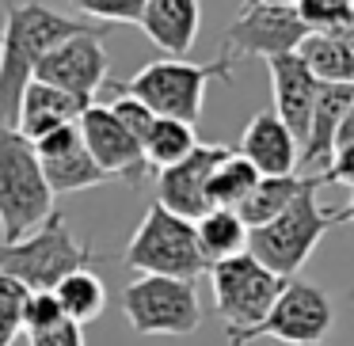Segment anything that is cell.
I'll list each match as a JSON object with an SVG mask.
<instances>
[{"label":"cell","mask_w":354,"mask_h":346,"mask_svg":"<svg viewBox=\"0 0 354 346\" xmlns=\"http://www.w3.org/2000/svg\"><path fill=\"white\" fill-rule=\"evenodd\" d=\"M107 110H111V115H115L118 122H122V126H126V130H130L138 141L145 137V133H149V126L156 122V115L145 107V103H141V99H133V95H126V92H118V88H115V99L107 103Z\"/></svg>","instance_id":"30"},{"label":"cell","mask_w":354,"mask_h":346,"mask_svg":"<svg viewBox=\"0 0 354 346\" xmlns=\"http://www.w3.org/2000/svg\"><path fill=\"white\" fill-rule=\"evenodd\" d=\"M320 186H324V175H313V183L274 217L267 221L263 229H252L248 232V255L255 262L270 270L278 278H297V270L308 262V255L316 251L324 236H328L335 224H343V209H324L320 206Z\"/></svg>","instance_id":"2"},{"label":"cell","mask_w":354,"mask_h":346,"mask_svg":"<svg viewBox=\"0 0 354 346\" xmlns=\"http://www.w3.org/2000/svg\"><path fill=\"white\" fill-rule=\"evenodd\" d=\"M65 312L57 305L54 293H27V305H24V335H42V331H54L62 327Z\"/></svg>","instance_id":"28"},{"label":"cell","mask_w":354,"mask_h":346,"mask_svg":"<svg viewBox=\"0 0 354 346\" xmlns=\"http://www.w3.org/2000/svg\"><path fill=\"white\" fill-rule=\"evenodd\" d=\"M308 39L305 23H301L297 8H282V4H255L244 8L221 39V54L240 61V57H286L297 54V46Z\"/></svg>","instance_id":"10"},{"label":"cell","mask_w":354,"mask_h":346,"mask_svg":"<svg viewBox=\"0 0 354 346\" xmlns=\"http://www.w3.org/2000/svg\"><path fill=\"white\" fill-rule=\"evenodd\" d=\"M54 213V191L42 179L31 141L16 130H0V244L31 236Z\"/></svg>","instance_id":"5"},{"label":"cell","mask_w":354,"mask_h":346,"mask_svg":"<svg viewBox=\"0 0 354 346\" xmlns=\"http://www.w3.org/2000/svg\"><path fill=\"white\" fill-rule=\"evenodd\" d=\"M107 255L92 251L73 236L69 221L62 213H50L31 236L16 240V244H0V274L19 282L27 293H54L62 278L73 270H92Z\"/></svg>","instance_id":"4"},{"label":"cell","mask_w":354,"mask_h":346,"mask_svg":"<svg viewBox=\"0 0 354 346\" xmlns=\"http://www.w3.org/2000/svg\"><path fill=\"white\" fill-rule=\"evenodd\" d=\"M343 224H354V191H351V202L343 206Z\"/></svg>","instance_id":"35"},{"label":"cell","mask_w":354,"mask_h":346,"mask_svg":"<svg viewBox=\"0 0 354 346\" xmlns=\"http://www.w3.org/2000/svg\"><path fill=\"white\" fill-rule=\"evenodd\" d=\"M138 27L164 54L183 57V54H191L194 39H198L202 8H198V0H145V12H141Z\"/></svg>","instance_id":"17"},{"label":"cell","mask_w":354,"mask_h":346,"mask_svg":"<svg viewBox=\"0 0 354 346\" xmlns=\"http://www.w3.org/2000/svg\"><path fill=\"white\" fill-rule=\"evenodd\" d=\"M331 327H335V308H331L328 293L305 278H286L278 300L270 305L259 327L248 335V343L270 335L290 346H316L331 335Z\"/></svg>","instance_id":"9"},{"label":"cell","mask_w":354,"mask_h":346,"mask_svg":"<svg viewBox=\"0 0 354 346\" xmlns=\"http://www.w3.org/2000/svg\"><path fill=\"white\" fill-rule=\"evenodd\" d=\"M69 4L100 23H138L145 12V0H69Z\"/></svg>","instance_id":"29"},{"label":"cell","mask_w":354,"mask_h":346,"mask_svg":"<svg viewBox=\"0 0 354 346\" xmlns=\"http://www.w3.org/2000/svg\"><path fill=\"white\" fill-rule=\"evenodd\" d=\"M92 107V103L77 99V95L62 92V88H50L42 80H31L19 99V110H16V126L12 130L27 141H39L42 133L50 130H62V126H77L80 115Z\"/></svg>","instance_id":"16"},{"label":"cell","mask_w":354,"mask_h":346,"mask_svg":"<svg viewBox=\"0 0 354 346\" xmlns=\"http://www.w3.org/2000/svg\"><path fill=\"white\" fill-rule=\"evenodd\" d=\"M35 80L50 88L77 95V99L92 103L95 92L107 80V50H103V35H73V39L57 42L35 69Z\"/></svg>","instance_id":"12"},{"label":"cell","mask_w":354,"mask_h":346,"mask_svg":"<svg viewBox=\"0 0 354 346\" xmlns=\"http://www.w3.org/2000/svg\"><path fill=\"white\" fill-rule=\"evenodd\" d=\"M232 57H214V61H183V57H160L138 69L130 80H118V92L141 99L156 118H176V122L198 126L206 92L214 80H232Z\"/></svg>","instance_id":"3"},{"label":"cell","mask_w":354,"mask_h":346,"mask_svg":"<svg viewBox=\"0 0 354 346\" xmlns=\"http://www.w3.org/2000/svg\"><path fill=\"white\" fill-rule=\"evenodd\" d=\"M236 153L244 156L263 179L297 175V164H301V145L293 141V133L282 126V118H278L274 110H259V115L248 118Z\"/></svg>","instance_id":"15"},{"label":"cell","mask_w":354,"mask_h":346,"mask_svg":"<svg viewBox=\"0 0 354 346\" xmlns=\"http://www.w3.org/2000/svg\"><path fill=\"white\" fill-rule=\"evenodd\" d=\"M229 153H232L229 145H198L187 160L160 171L156 175V206H164L168 213L183 217V221H198L202 213H209L206 183Z\"/></svg>","instance_id":"13"},{"label":"cell","mask_w":354,"mask_h":346,"mask_svg":"<svg viewBox=\"0 0 354 346\" xmlns=\"http://www.w3.org/2000/svg\"><path fill=\"white\" fill-rule=\"evenodd\" d=\"M24 305H27V289L0 274V346H12L24 335Z\"/></svg>","instance_id":"27"},{"label":"cell","mask_w":354,"mask_h":346,"mask_svg":"<svg viewBox=\"0 0 354 346\" xmlns=\"http://www.w3.org/2000/svg\"><path fill=\"white\" fill-rule=\"evenodd\" d=\"M293 8L308 35H331L354 23V0H297Z\"/></svg>","instance_id":"26"},{"label":"cell","mask_w":354,"mask_h":346,"mask_svg":"<svg viewBox=\"0 0 354 346\" xmlns=\"http://www.w3.org/2000/svg\"><path fill=\"white\" fill-rule=\"evenodd\" d=\"M27 346H88V343H84V327L62 323V327L42 331V335H27Z\"/></svg>","instance_id":"32"},{"label":"cell","mask_w":354,"mask_h":346,"mask_svg":"<svg viewBox=\"0 0 354 346\" xmlns=\"http://www.w3.org/2000/svg\"><path fill=\"white\" fill-rule=\"evenodd\" d=\"M351 103H354V84H320L316 107H313V122H308V141H305V148H301V164H305V168H313V164H320L331 156L339 122H343Z\"/></svg>","instance_id":"19"},{"label":"cell","mask_w":354,"mask_h":346,"mask_svg":"<svg viewBox=\"0 0 354 346\" xmlns=\"http://www.w3.org/2000/svg\"><path fill=\"white\" fill-rule=\"evenodd\" d=\"M42 164V179H46V186L57 194H80V191H92V186L107 183V175L100 171V164L88 156L84 141H77L73 148H65V153L57 156H46Z\"/></svg>","instance_id":"21"},{"label":"cell","mask_w":354,"mask_h":346,"mask_svg":"<svg viewBox=\"0 0 354 346\" xmlns=\"http://www.w3.org/2000/svg\"><path fill=\"white\" fill-rule=\"evenodd\" d=\"M267 69H270V88H274V115L282 118V126L293 133V141L305 148L320 80L305 69V61H301L297 54L274 57V61H267Z\"/></svg>","instance_id":"14"},{"label":"cell","mask_w":354,"mask_h":346,"mask_svg":"<svg viewBox=\"0 0 354 346\" xmlns=\"http://www.w3.org/2000/svg\"><path fill=\"white\" fill-rule=\"evenodd\" d=\"M297 57L320 84H354V23L331 35H308Z\"/></svg>","instance_id":"18"},{"label":"cell","mask_w":354,"mask_h":346,"mask_svg":"<svg viewBox=\"0 0 354 346\" xmlns=\"http://www.w3.org/2000/svg\"><path fill=\"white\" fill-rule=\"evenodd\" d=\"M54 297L62 305L65 320L84 327L88 320H95L107 308V285H103V278L95 270H73L69 278H62L54 285Z\"/></svg>","instance_id":"24"},{"label":"cell","mask_w":354,"mask_h":346,"mask_svg":"<svg viewBox=\"0 0 354 346\" xmlns=\"http://www.w3.org/2000/svg\"><path fill=\"white\" fill-rule=\"evenodd\" d=\"M198 148V130L187 122H176V118H156L153 126H149V133L141 137V153H145V164L149 171H168L176 168L179 160H187V156Z\"/></svg>","instance_id":"22"},{"label":"cell","mask_w":354,"mask_h":346,"mask_svg":"<svg viewBox=\"0 0 354 346\" xmlns=\"http://www.w3.org/2000/svg\"><path fill=\"white\" fill-rule=\"evenodd\" d=\"M194 240H198L206 267H217L248 251V224L240 221L236 209H209L194 221Z\"/></svg>","instance_id":"20"},{"label":"cell","mask_w":354,"mask_h":346,"mask_svg":"<svg viewBox=\"0 0 354 346\" xmlns=\"http://www.w3.org/2000/svg\"><path fill=\"white\" fill-rule=\"evenodd\" d=\"M77 130H80V141H84L88 156L100 164V171L107 179H122V183L138 186L153 175L145 164V153H141V141L111 115L107 103H92L80 115Z\"/></svg>","instance_id":"11"},{"label":"cell","mask_w":354,"mask_h":346,"mask_svg":"<svg viewBox=\"0 0 354 346\" xmlns=\"http://www.w3.org/2000/svg\"><path fill=\"white\" fill-rule=\"evenodd\" d=\"M255 4H282V8H293L297 0H244V8H255Z\"/></svg>","instance_id":"34"},{"label":"cell","mask_w":354,"mask_h":346,"mask_svg":"<svg viewBox=\"0 0 354 346\" xmlns=\"http://www.w3.org/2000/svg\"><path fill=\"white\" fill-rule=\"evenodd\" d=\"M4 8V31H0V130L16 126V110L27 84L35 80L39 61L73 35H107L111 27H88L84 19L62 16L39 0L12 4L0 0Z\"/></svg>","instance_id":"1"},{"label":"cell","mask_w":354,"mask_h":346,"mask_svg":"<svg viewBox=\"0 0 354 346\" xmlns=\"http://www.w3.org/2000/svg\"><path fill=\"white\" fill-rule=\"evenodd\" d=\"M206 274H209V285H214V308L225 320L229 346H248V335L270 312V305L278 300L286 278L270 274L248 251L236 255V259H225L217 267H209Z\"/></svg>","instance_id":"7"},{"label":"cell","mask_w":354,"mask_h":346,"mask_svg":"<svg viewBox=\"0 0 354 346\" xmlns=\"http://www.w3.org/2000/svg\"><path fill=\"white\" fill-rule=\"evenodd\" d=\"M343 145H354V103L346 107L343 122H339V133H335V148H343ZM335 148H331V153H335Z\"/></svg>","instance_id":"33"},{"label":"cell","mask_w":354,"mask_h":346,"mask_svg":"<svg viewBox=\"0 0 354 346\" xmlns=\"http://www.w3.org/2000/svg\"><path fill=\"white\" fill-rule=\"evenodd\" d=\"M122 316L138 335H194L202 327V300L194 282L141 274L122 289Z\"/></svg>","instance_id":"8"},{"label":"cell","mask_w":354,"mask_h":346,"mask_svg":"<svg viewBox=\"0 0 354 346\" xmlns=\"http://www.w3.org/2000/svg\"><path fill=\"white\" fill-rule=\"evenodd\" d=\"M259 179H263L259 171H255L252 164H248L244 156L232 148V153L214 168V175H209V183H206L209 209H240L248 202V194L255 191V183H259Z\"/></svg>","instance_id":"25"},{"label":"cell","mask_w":354,"mask_h":346,"mask_svg":"<svg viewBox=\"0 0 354 346\" xmlns=\"http://www.w3.org/2000/svg\"><path fill=\"white\" fill-rule=\"evenodd\" d=\"M324 183H343L354 191V145H343L328 156V171H324Z\"/></svg>","instance_id":"31"},{"label":"cell","mask_w":354,"mask_h":346,"mask_svg":"<svg viewBox=\"0 0 354 346\" xmlns=\"http://www.w3.org/2000/svg\"><path fill=\"white\" fill-rule=\"evenodd\" d=\"M122 262L130 270H141V274L179 278V282H194L209 270L198 251V240H194V221L168 213L156 202H149L141 224L133 229L130 244L122 251Z\"/></svg>","instance_id":"6"},{"label":"cell","mask_w":354,"mask_h":346,"mask_svg":"<svg viewBox=\"0 0 354 346\" xmlns=\"http://www.w3.org/2000/svg\"><path fill=\"white\" fill-rule=\"evenodd\" d=\"M313 183V175H274V179H259L255 183V191L248 194V202L236 209L240 221L248 224V232L252 229H263L267 221H274L278 213H282L286 206H290L293 198H297L305 186Z\"/></svg>","instance_id":"23"}]
</instances>
